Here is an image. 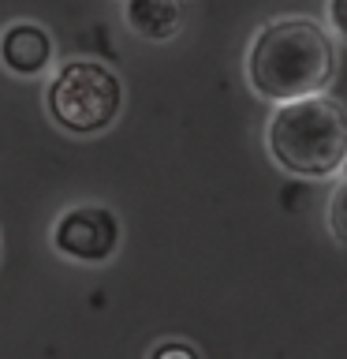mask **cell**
<instances>
[{"label":"cell","mask_w":347,"mask_h":359,"mask_svg":"<svg viewBox=\"0 0 347 359\" xmlns=\"http://www.w3.org/2000/svg\"><path fill=\"white\" fill-rule=\"evenodd\" d=\"M336 38L318 19L306 15H280L262 22L243 56L246 86L269 105L318 97L336 79Z\"/></svg>","instance_id":"1"},{"label":"cell","mask_w":347,"mask_h":359,"mask_svg":"<svg viewBox=\"0 0 347 359\" xmlns=\"http://www.w3.org/2000/svg\"><path fill=\"white\" fill-rule=\"evenodd\" d=\"M265 150L291 180H336L347 165V109L329 94L273 105Z\"/></svg>","instance_id":"2"},{"label":"cell","mask_w":347,"mask_h":359,"mask_svg":"<svg viewBox=\"0 0 347 359\" xmlns=\"http://www.w3.org/2000/svg\"><path fill=\"white\" fill-rule=\"evenodd\" d=\"M45 109L49 120L67 135H101L123 112V83L105 60L71 56L56 64L45 83Z\"/></svg>","instance_id":"3"},{"label":"cell","mask_w":347,"mask_h":359,"mask_svg":"<svg viewBox=\"0 0 347 359\" xmlns=\"http://www.w3.org/2000/svg\"><path fill=\"white\" fill-rule=\"evenodd\" d=\"M49 243L56 255L75 266H105L116 258L123 243V224L101 202H78L52 221Z\"/></svg>","instance_id":"4"},{"label":"cell","mask_w":347,"mask_h":359,"mask_svg":"<svg viewBox=\"0 0 347 359\" xmlns=\"http://www.w3.org/2000/svg\"><path fill=\"white\" fill-rule=\"evenodd\" d=\"M0 64L15 79H38L52 72L56 64V41L41 22L19 19L0 30Z\"/></svg>","instance_id":"5"},{"label":"cell","mask_w":347,"mask_h":359,"mask_svg":"<svg viewBox=\"0 0 347 359\" xmlns=\"http://www.w3.org/2000/svg\"><path fill=\"white\" fill-rule=\"evenodd\" d=\"M123 22L142 41H172L183 27V0H123Z\"/></svg>","instance_id":"6"},{"label":"cell","mask_w":347,"mask_h":359,"mask_svg":"<svg viewBox=\"0 0 347 359\" xmlns=\"http://www.w3.org/2000/svg\"><path fill=\"white\" fill-rule=\"evenodd\" d=\"M325 224H329L332 240L347 247V176L336 180V187L329 191V206H325Z\"/></svg>","instance_id":"7"},{"label":"cell","mask_w":347,"mask_h":359,"mask_svg":"<svg viewBox=\"0 0 347 359\" xmlns=\"http://www.w3.org/2000/svg\"><path fill=\"white\" fill-rule=\"evenodd\" d=\"M146 359H201V352L190 341H179V337H164V341H157L150 348V355Z\"/></svg>","instance_id":"8"},{"label":"cell","mask_w":347,"mask_h":359,"mask_svg":"<svg viewBox=\"0 0 347 359\" xmlns=\"http://www.w3.org/2000/svg\"><path fill=\"white\" fill-rule=\"evenodd\" d=\"M325 22H329L325 30L347 45V0H325Z\"/></svg>","instance_id":"9"},{"label":"cell","mask_w":347,"mask_h":359,"mask_svg":"<svg viewBox=\"0 0 347 359\" xmlns=\"http://www.w3.org/2000/svg\"><path fill=\"white\" fill-rule=\"evenodd\" d=\"M340 176H347V165H344V172H340Z\"/></svg>","instance_id":"10"}]
</instances>
